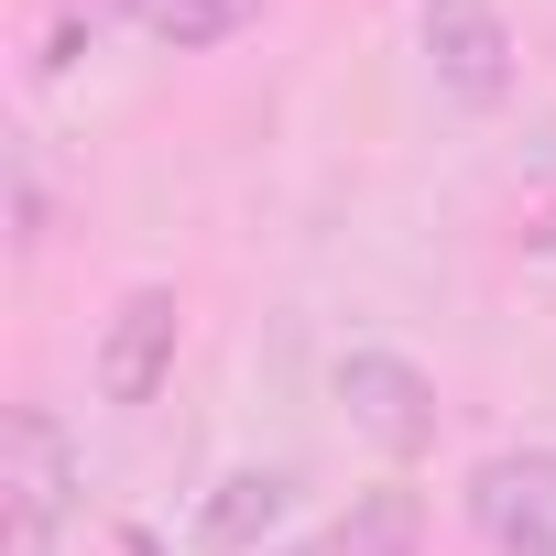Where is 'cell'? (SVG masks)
<instances>
[{"mask_svg": "<svg viewBox=\"0 0 556 556\" xmlns=\"http://www.w3.org/2000/svg\"><path fill=\"white\" fill-rule=\"evenodd\" d=\"M12 240L45 251V186H34V164H12Z\"/></svg>", "mask_w": 556, "mask_h": 556, "instance_id": "cell-11", "label": "cell"}, {"mask_svg": "<svg viewBox=\"0 0 556 556\" xmlns=\"http://www.w3.org/2000/svg\"><path fill=\"white\" fill-rule=\"evenodd\" d=\"M426 77L458 110H502L513 99V23L491 0H426Z\"/></svg>", "mask_w": 556, "mask_h": 556, "instance_id": "cell-3", "label": "cell"}, {"mask_svg": "<svg viewBox=\"0 0 556 556\" xmlns=\"http://www.w3.org/2000/svg\"><path fill=\"white\" fill-rule=\"evenodd\" d=\"M240 23H251V0H142V34L175 45V55H207V45H229Z\"/></svg>", "mask_w": 556, "mask_h": 556, "instance_id": "cell-8", "label": "cell"}, {"mask_svg": "<svg viewBox=\"0 0 556 556\" xmlns=\"http://www.w3.org/2000/svg\"><path fill=\"white\" fill-rule=\"evenodd\" d=\"M295 513V469H229L207 502H197V545L207 556H262V534Z\"/></svg>", "mask_w": 556, "mask_h": 556, "instance_id": "cell-5", "label": "cell"}, {"mask_svg": "<svg viewBox=\"0 0 556 556\" xmlns=\"http://www.w3.org/2000/svg\"><path fill=\"white\" fill-rule=\"evenodd\" d=\"M12 491L77 513V447H66V426H55L45 404H12Z\"/></svg>", "mask_w": 556, "mask_h": 556, "instance_id": "cell-7", "label": "cell"}, {"mask_svg": "<svg viewBox=\"0 0 556 556\" xmlns=\"http://www.w3.org/2000/svg\"><path fill=\"white\" fill-rule=\"evenodd\" d=\"M121 556H164V534L153 523H121Z\"/></svg>", "mask_w": 556, "mask_h": 556, "instance_id": "cell-12", "label": "cell"}, {"mask_svg": "<svg viewBox=\"0 0 556 556\" xmlns=\"http://www.w3.org/2000/svg\"><path fill=\"white\" fill-rule=\"evenodd\" d=\"M55 502H34V491H12V480H0V556H55Z\"/></svg>", "mask_w": 556, "mask_h": 556, "instance_id": "cell-10", "label": "cell"}, {"mask_svg": "<svg viewBox=\"0 0 556 556\" xmlns=\"http://www.w3.org/2000/svg\"><path fill=\"white\" fill-rule=\"evenodd\" d=\"M523 251H556V197L534 207V229H523Z\"/></svg>", "mask_w": 556, "mask_h": 556, "instance_id": "cell-13", "label": "cell"}, {"mask_svg": "<svg viewBox=\"0 0 556 556\" xmlns=\"http://www.w3.org/2000/svg\"><path fill=\"white\" fill-rule=\"evenodd\" d=\"M328 556H426V502H415L404 480L350 491V513L328 523Z\"/></svg>", "mask_w": 556, "mask_h": 556, "instance_id": "cell-6", "label": "cell"}, {"mask_svg": "<svg viewBox=\"0 0 556 556\" xmlns=\"http://www.w3.org/2000/svg\"><path fill=\"white\" fill-rule=\"evenodd\" d=\"M175 339H186V306H175V285H131L110 317H99V404H121V415H142L164 382H175Z\"/></svg>", "mask_w": 556, "mask_h": 556, "instance_id": "cell-2", "label": "cell"}, {"mask_svg": "<svg viewBox=\"0 0 556 556\" xmlns=\"http://www.w3.org/2000/svg\"><path fill=\"white\" fill-rule=\"evenodd\" d=\"M121 12H142V0H55V23H45V55H34V77H66Z\"/></svg>", "mask_w": 556, "mask_h": 556, "instance_id": "cell-9", "label": "cell"}, {"mask_svg": "<svg viewBox=\"0 0 556 556\" xmlns=\"http://www.w3.org/2000/svg\"><path fill=\"white\" fill-rule=\"evenodd\" d=\"M469 523L513 556V545H534V534H556V447H502V458H480L469 469Z\"/></svg>", "mask_w": 556, "mask_h": 556, "instance_id": "cell-4", "label": "cell"}, {"mask_svg": "<svg viewBox=\"0 0 556 556\" xmlns=\"http://www.w3.org/2000/svg\"><path fill=\"white\" fill-rule=\"evenodd\" d=\"M339 415H350L393 469H415V458L437 447V426H447L437 371H426V361H404V350H339Z\"/></svg>", "mask_w": 556, "mask_h": 556, "instance_id": "cell-1", "label": "cell"}, {"mask_svg": "<svg viewBox=\"0 0 556 556\" xmlns=\"http://www.w3.org/2000/svg\"><path fill=\"white\" fill-rule=\"evenodd\" d=\"M262 556H328V545H262Z\"/></svg>", "mask_w": 556, "mask_h": 556, "instance_id": "cell-14", "label": "cell"}, {"mask_svg": "<svg viewBox=\"0 0 556 556\" xmlns=\"http://www.w3.org/2000/svg\"><path fill=\"white\" fill-rule=\"evenodd\" d=\"M513 556H556V534H534V545H513Z\"/></svg>", "mask_w": 556, "mask_h": 556, "instance_id": "cell-15", "label": "cell"}]
</instances>
